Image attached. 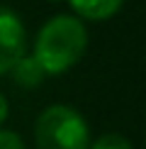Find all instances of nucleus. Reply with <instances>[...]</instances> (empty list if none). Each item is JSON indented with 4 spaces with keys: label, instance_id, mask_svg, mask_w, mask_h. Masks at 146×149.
I'll return each instance as SVG.
<instances>
[{
    "label": "nucleus",
    "instance_id": "obj_1",
    "mask_svg": "<svg viewBox=\"0 0 146 149\" xmlns=\"http://www.w3.org/2000/svg\"><path fill=\"white\" fill-rule=\"evenodd\" d=\"M88 49V29L78 17L56 15L39 29L34 42L36 64L44 73H63L83 59Z\"/></svg>",
    "mask_w": 146,
    "mask_h": 149
},
{
    "label": "nucleus",
    "instance_id": "obj_2",
    "mask_svg": "<svg viewBox=\"0 0 146 149\" xmlns=\"http://www.w3.org/2000/svg\"><path fill=\"white\" fill-rule=\"evenodd\" d=\"M36 149H88L90 127L68 105H49L34 125Z\"/></svg>",
    "mask_w": 146,
    "mask_h": 149
},
{
    "label": "nucleus",
    "instance_id": "obj_3",
    "mask_svg": "<svg viewBox=\"0 0 146 149\" xmlns=\"http://www.w3.org/2000/svg\"><path fill=\"white\" fill-rule=\"evenodd\" d=\"M27 34L24 24L10 8L0 5V76L10 73L12 64L24 54Z\"/></svg>",
    "mask_w": 146,
    "mask_h": 149
},
{
    "label": "nucleus",
    "instance_id": "obj_4",
    "mask_svg": "<svg viewBox=\"0 0 146 149\" xmlns=\"http://www.w3.org/2000/svg\"><path fill=\"white\" fill-rule=\"evenodd\" d=\"M76 15L85 20H107L117 15L124 0H68Z\"/></svg>",
    "mask_w": 146,
    "mask_h": 149
},
{
    "label": "nucleus",
    "instance_id": "obj_5",
    "mask_svg": "<svg viewBox=\"0 0 146 149\" xmlns=\"http://www.w3.org/2000/svg\"><path fill=\"white\" fill-rule=\"evenodd\" d=\"M10 73H12V78H15V83L22 86V88H36V86L46 78L44 69L36 64V59L32 56V54H29V56H27V54H22V56L12 64Z\"/></svg>",
    "mask_w": 146,
    "mask_h": 149
},
{
    "label": "nucleus",
    "instance_id": "obj_6",
    "mask_svg": "<svg viewBox=\"0 0 146 149\" xmlns=\"http://www.w3.org/2000/svg\"><path fill=\"white\" fill-rule=\"evenodd\" d=\"M90 149H134L132 142L122 134H102L97 142L90 144Z\"/></svg>",
    "mask_w": 146,
    "mask_h": 149
},
{
    "label": "nucleus",
    "instance_id": "obj_7",
    "mask_svg": "<svg viewBox=\"0 0 146 149\" xmlns=\"http://www.w3.org/2000/svg\"><path fill=\"white\" fill-rule=\"evenodd\" d=\"M0 149H24V142L17 132L0 130Z\"/></svg>",
    "mask_w": 146,
    "mask_h": 149
},
{
    "label": "nucleus",
    "instance_id": "obj_8",
    "mask_svg": "<svg viewBox=\"0 0 146 149\" xmlns=\"http://www.w3.org/2000/svg\"><path fill=\"white\" fill-rule=\"evenodd\" d=\"M5 117H8V100H5V95L0 93V125L5 122Z\"/></svg>",
    "mask_w": 146,
    "mask_h": 149
},
{
    "label": "nucleus",
    "instance_id": "obj_9",
    "mask_svg": "<svg viewBox=\"0 0 146 149\" xmlns=\"http://www.w3.org/2000/svg\"><path fill=\"white\" fill-rule=\"evenodd\" d=\"M49 3H63V0H49Z\"/></svg>",
    "mask_w": 146,
    "mask_h": 149
}]
</instances>
